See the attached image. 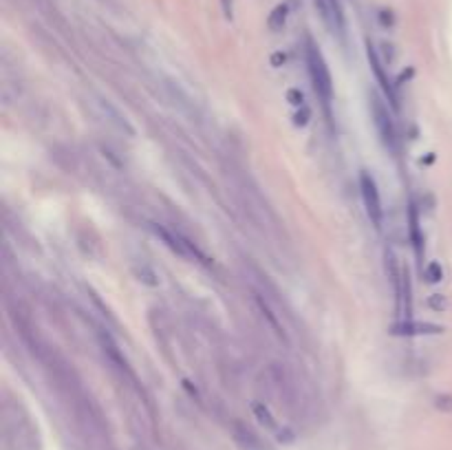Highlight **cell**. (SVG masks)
<instances>
[{
	"label": "cell",
	"mask_w": 452,
	"mask_h": 450,
	"mask_svg": "<svg viewBox=\"0 0 452 450\" xmlns=\"http://www.w3.org/2000/svg\"><path fill=\"white\" fill-rule=\"evenodd\" d=\"M97 107H100V111H102V115L107 117V122L113 126V128H117V130H122V132H126L128 137H135V128L126 122V117L119 113L115 107H111V104L107 102V100H97Z\"/></svg>",
	"instance_id": "obj_7"
},
{
	"label": "cell",
	"mask_w": 452,
	"mask_h": 450,
	"mask_svg": "<svg viewBox=\"0 0 452 450\" xmlns=\"http://www.w3.org/2000/svg\"><path fill=\"white\" fill-rule=\"evenodd\" d=\"M371 115H373L375 128H378L384 146L393 150V148H395V126H393V117H390L388 109L384 107V102H382L378 95L371 97Z\"/></svg>",
	"instance_id": "obj_3"
},
{
	"label": "cell",
	"mask_w": 452,
	"mask_h": 450,
	"mask_svg": "<svg viewBox=\"0 0 452 450\" xmlns=\"http://www.w3.org/2000/svg\"><path fill=\"white\" fill-rule=\"evenodd\" d=\"M441 327L430 325V322H411V320H404V322H395L390 327V334L395 336H434L439 334Z\"/></svg>",
	"instance_id": "obj_5"
},
{
	"label": "cell",
	"mask_w": 452,
	"mask_h": 450,
	"mask_svg": "<svg viewBox=\"0 0 452 450\" xmlns=\"http://www.w3.org/2000/svg\"><path fill=\"white\" fill-rule=\"evenodd\" d=\"M315 7L320 9V16L329 25L331 32L334 34L344 32V18H342V9L338 0H315Z\"/></svg>",
	"instance_id": "obj_4"
},
{
	"label": "cell",
	"mask_w": 452,
	"mask_h": 450,
	"mask_svg": "<svg viewBox=\"0 0 452 450\" xmlns=\"http://www.w3.org/2000/svg\"><path fill=\"white\" fill-rule=\"evenodd\" d=\"M232 435H234L236 444L243 448V450H267L265 444L259 437H256V432L249 426H245V424L234 422L232 424Z\"/></svg>",
	"instance_id": "obj_6"
},
{
	"label": "cell",
	"mask_w": 452,
	"mask_h": 450,
	"mask_svg": "<svg viewBox=\"0 0 452 450\" xmlns=\"http://www.w3.org/2000/svg\"><path fill=\"white\" fill-rule=\"evenodd\" d=\"M307 67H309V78L313 84L315 95L320 97V102L329 109L331 100H334V82H331V73L327 69V62L320 53V49L309 40L307 42Z\"/></svg>",
	"instance_id": "obj_1"
},
{
	"label": "cell",
	"mask_w": 452,
	"mask_h": 450,
	"mask_svg": "<svg viewBox=\"0 0 452 450\" xmlns=\"http://www.w3.org/2000/svg\"><path fill=\"white\" fill-rule=\"evenodd\" d=\"M369 62H371V69H373V73H375V78H378V82H380V86H382V91L386 93L388 102H390V104H397L395 91H393V86H390V80L386 78L384 67H382V62H380V55H378V51H375V49L371 47V44H369Z\"/></svg>",
	"instance_id": "obj_8"
},
{
	"label": "cell",
	"mask_w": 452,
	"mask_h": 450,
	"mask_svg": "<svg viewBox=\"0 0 452 450\" xmlns=\"http://www.w3.org/2000/svg\"><path fill=\"white\" fill-rule=\"evenodd\" d=\"M359 190H362V199H364V207H367V214H369L371 223L378 230H382L384 207L380 201V190H378V184H375V179L367 170L359 172Z\"/></svg>",
	"instance_id": "obj_2"
},
{
	"label": "cell",
	"mask_w": 452,
	"mask_h": 450,
	"mask_svg": "<svg viewBox=\"0 0 452 450\" xmlns=\"http://www.w3.org/2000/svg\"><path fill=\"white\" fill-rule=\"evenodd\" d=\"M287 5H280L274 9V13L269 16V29H274V32H278V29L285 27V20H287Z\"/></svg>",
	"instance_id": "obj_10"
},
{
	"label": "cell",
	"mask_w": 452,
	"mask_h": 450,
	"mask_svg": "<svg viewBox=\"0 0 452 450\" xmlns=\"http://www.w3.org/2000/svg\"><path fill=\"white\" fill-rule=\"evenodd\" d=\"M252 411H254V415H256V417H259V422H261L263 426H267V428H276L274 417H271V413L263 407L261 402H254V404H252Z\"/></svg>",
	"instance_id": "obj_9"
},
{
	"label": "cell",
	"mask_w": 452,
	"mask_h": 450,
	"mask_svg": "<svg viewBox=\"0 0 452 450\" xmlns=\"http://www.w3.org/2000/svg\"><path fill=\"white\" fill-rule=\"evenodd\" d=\"M426 276H428V280L430 282H437L441 278V269H439V265H430L428 267V272H426Z\"/></svg>",
	"instance_id": "obj_11"
},
{
	"label": "cell",
	"mask_w": 452,
	"mask_h": 450,
	"mask_svg": "<svg viewBox=\"0 0 452 450\" xmlns=\"http://www.w3.org/2000/svg\"><path fill=\"white\" fill-rule=\"evenodd\" d=\"M289 97L296 100V104H303V93H298V91H289Z\"/></svg>",
	"instance_id": "obj_12"
}]
</instances>
